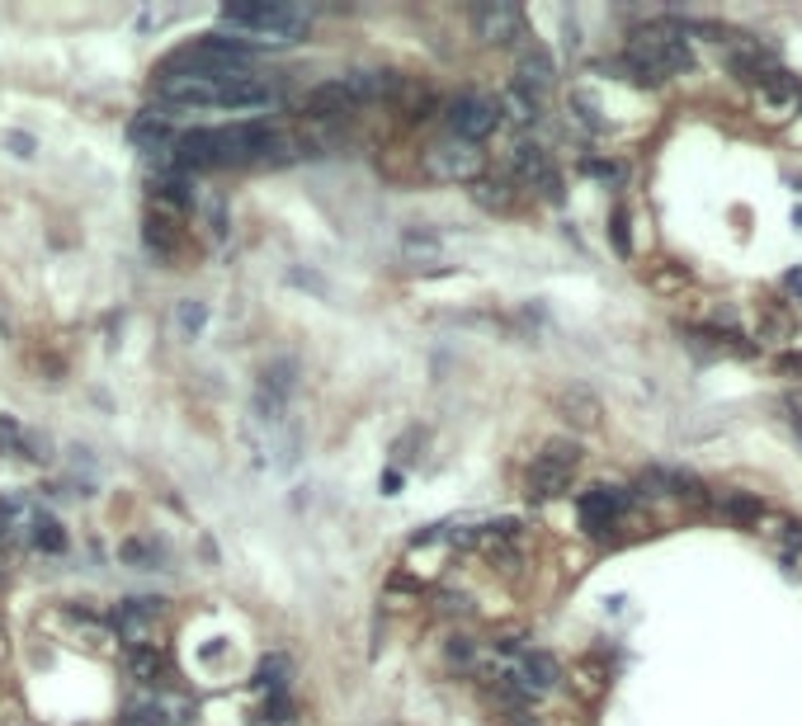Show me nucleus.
Instances as JSON below:
<instances>
[{"mask_svg":"<svg viewBox=\"0 0 802 726\" xmlns=\"http://www.w3.org/2000/svg\"><path fill=\"white\" fill-rule=\"evenodd\" d=\"M496 105H500V114L510 109V118H515V124H534V118H538V99L519 95V90H510L506 99H496Z\"/></svg>","mask_w":802,"mask_h":726,"instance_id":"19","label":"nucleus"},{"mask_svg":"<svg viewBox=\"0 0 802 726\" xmlns=\"http://www.w3.org/2000/svg\"><path fill=\"white\" fill-rule=\"evenodd\" d=\"M510 185H525V189H538L544 198H561V175L552 166V156L534 143H519L510 151Z\"/></svg>","mask_w":802,"mask_h":726,"instance_id":"9","label":"nucleus"},{"mask_svg":"<svg viewBox=\"0 0 802 726\" xmlns=\"http://www.w3.org/2000/svg\"><path fill=\"white\" fill-rule=\"evenodd\" d=\"M779 373H789V377H802V354H784V359H779Z\"/></svg>","mask_w":802,"mask_h":726,"instance_id":"23","label":"nucleus"},{"mask_svg":"<svg viewBox=\"0 0 802 726\" xmlns=\"http://www.w3.org/2000/svg\"><path fill=\"white\" fill-rule=\"evenodd\" d=\"M760 99L774 109V118H789L793 109H802V86H798L793 76L779 71V76H770L765 86H760Z\"/></svg>","mask_w":802,"mask_h":726,"instance_id":"16","label":"nucleus"},{"mask_svg":"<svg viewBox=\"0 0 802 726\" xmlns=\"http://www.w3.org/2000/svg\"><path fill=\"white\" fill-rule=\"evenodd\" d=\"M576 462H580V449L567 439H557L548 443L544 453L534 458V468H529V496L534 500H552L571 487V477H576Z\"/></svg>","mask_w":802,"mask_h":726,"instance_id":"6","label":"nucleus"},{"mask_svg":"<svg viewBox=\"0 0 802 726\" xmlns=\"http://www.w3.org/2000/svg\"><path fill=\"white\" fill-rule=\"evenodd\" d=\"M128 665H133V675H137V679H156L160 656H156V647H143V651H133V656H128Z\"/></svg>","mask_w":802,"mask_h":726,"instance_id":"21","label":"nucleus"},{"mask_svg":"<svg viewBox=\"0 0 802 726\" xmlns=\"http://www.w3.org/2000/svg\"><path fill=\"white\" fill-rule=\"evenodd\" d=\"M426 175L444 179V185H458V179H481V151L472 143H458V137H439V143L426 147Z\"/></svg>","mask_w":802,"mask_h":726,"instance_id":"8","label":"nucleus"},{"mask_svg":"<svg viewBox=\"0 0 802 726\" xmlns=\"http://www.w3.org/2000/svg\"><path fill=\"white\" fill-rule=\"evenodd\" d=\"M722 506H727V514H736V519H760V500L755 496H727Z\"/></svg>","mask_w":802,"mask_h":726,"instance_id":"22","label":"nucleus"},{"mask_svg":"<svg viewBox=\"0 0 802 726\" xmlns=\"http://www.w3.org/2000/svg\"><path fill=\"white\" fill-rule=\"evenodd\" d=\"M449 137H458V143H487V137L500 128V105L491 95H477V90H468V95H458L453 105H449Z\"/></svg>","mask_w":802,"mask_h":726,"instance_id":"7","label":"nucleus"},{"mask_svg":"<svg viewBox=\"0 0 802 726\" xmlns=\"http://www.w3.org/2000/svg\"><path fill=\"white\" fill-rule=\"evenodd\" d=\"M278 99V86L255 71H175L160 76V105L175 114H255Z\"/></svg>","mask_w":802,"mask_h":726,"instance_id":"2","label":"nucleus"},{"mask_svg":"<svg viewBox=\"0 0 802 726\" xmlns=\"http://www.w3.org/2000/svg\"><path fill=\"white\" fill-rule=\"evenodd\" d=\"M628 71L642 80V86H656V80H671L679 71L694 67V52L685 43V33L675 24H647L628 38V52H624Z\"/></svg>","mask_w":802,"mask_h":726,"instance_id":"3","label":"nucleus"},{"mask_svg":"<svg viewBox=\"0 0 802 726\" xmlns=\"http://www.w3.org/2000/svg\"><path fill=\"white\" fill-rule=\"evenodd\" d=\"M114 628H118V637H124L133 651H143V647H156V641H151V632H156V609H151L147 599H137V604H124V609L114 614Z\"/></svg>","mask_w":802,"mask_h":726,"instance_id":"14","label":"nucleus"},{"mask_svg":"<svg viewBox=\"0 0 802 726\" xmlns=\"http://www.w3.org/2000/svg\"><path fill=\"white\" fill-rule=\"evenodd\" d=\"M293 156V137L270 118H241L223 128H194L170 143V170H227V166H278Z\"/></svg>","mask_w":802,"mask_h":726,"instance_id":"1","label":"nucleus"},{"mask_svg":"<svg viewBox=\"0 0 802 726\" xmlns=\"http://www.w3.org/2000/svg\"><path fill=\"white\" fill-rule=\"evenodd\" d=\"M472 29L481 43H515V38L525 33V14L515 6H481V10H472Z\"/></svg>","mask_w":802,"mask_h":726,"instance_id":"13","label":"nucleus"},{"mask_svg":"<svg viewBox=\"0 0 802 726\" xmlns=\"http://www.w3.org/2000/svg\"><path fill=\"white\" fill-rule=\"evenodd\" d=\"M552 80H557V67H552V57L544 48H538V43L519 48V57H515V90L519 95L538 99L544 90H552Z\"/></svg>","mask_w":802,"mask_h":726,"instance_id":"12","label":"nucleus"},{"mask_svg":"<svg viewBox=\"0 0 802 726\" xmlns=\"http://www.w3.org/2000/svg\"><path fill=\"white\" fill-rule=\"evenodd\" d=\"M496 679L506 684L515 698H544L557 689V660L548 651H519V647H506L496 656Z\"/></svg>","mask_w":802,"mask_h":726,"instance_id":"5","label":"nucleus"},{"mask_svg":"<svg viewBox=\"0 0 802 726\" xmlns=\"http://www.w3.org/2000/svg\"><path fill=\"white\" fill-rule=\"evenodd\" d=\"M472 198H477L481 208H491V213H510V208H515V185H510V175L472 179Z\"/></svg>","mask_w":802,"mask_h":726,"instance_id":"17","label":"nucleus"},{"mask_svg":"<svg viewBox=\"0 0 802 726\" xmlns=\"http://www.w3.org/2000/svg\"><path fill=\"white\" fill-rule=\"evenodd\" d=\"M727 67H732L736 80H751V86H765L770 76H779V71H774V57L760 48V43H751V38H741V43L727 52Z\"/></svg>","mask_w":802,"mask_h":726,"instance_id":"15","label":"nucleus"},{"mask_svg":"<svg viewBox=\"0 0 802 726\" xmlns=\"http://www.w3.org/2000/svg\"><path fill=\"white\" fill-rule=\"evenodd\" d=\"M284 670H288V660H284V656H270V660H265V665H260V670H255V689L284 694V679H278V675H284Z\"/></svg>","mask_w":802,"mask_h":726,"instance_id":"20","label":"nucleus"},{"mask_svg":"<svg viewBox=\"0 0 802 726\" xmlns=\"http://www.w3.org/2000/svg\"><path fill=\"white\" fill-rule=\"evenodd\" d=\"M33 548H48V552H62L67 548V538H62V529H57V519H48V514H33Z\"/></svg>","mask_w":802,"mask_h":726,"instance_id":"18","label":"nucleus"},{"mask_svg":"<svg viewBox=\"0 0 802 726\" xmlns=\"http://www.w3.org/2000/svg\"><path fill=\"white\" fill-rule=\"evenodd\" d=\"M506 726H538V722H534L525 708H510V713H506Z\"/></svg>","mask_w":802,"mask_h":726,"instance_id":"24","label":"nucleus"},{"mask_svg":"<svg viewBox=\"0 0 802 726\" xmlns=\"http://www.w3.org/2000/svg\"><path fill=\"white\" fill-rule=\"evenodd\" d=\"M179 321H185V326H204V307H185Z\"/></svg>","mask_w":802,"mask_h":726,"instance_id":"25","label":"nucleus"},{"mask_svg":"<svg viewBox=\"0 0 802 726\" xmlns=\"http://www.w3.org/2000/svg\"><path fill=\"white\" fill-rule=\"evenodd\" d=\"M223 29L236 33V43H297V38L307 33L312 14L307 10H293V6H227L223 14Z\"/></svg>","mask_w":802,"mask_h":726,"instance_id":"4","label":"nucleus"},{"mask_svg":"<svg viewBox=\"0 0 802 726\" xmlns=\"http://www.w3.org/2000/svg\"><path fill=\"white\" fill-rule=\"evenodd\" d=\"M194 717V703L189 698H170V694H151V698H137L133 708L124 713V726H179Z\"/></svg>","mask_w":802,"mask_h":726,"instance_id":"11","label":"nucleus"},{"mask_svg":"<svg viewBox=\"0 0 802 726\" xmlns=\"http://www.w3.org/2000/svg\"><path fill=\"white\" fill-rule=\"evenodd\" d=\"M624 491H614V487H590L586 496H580V523H586V533H595V538H605V533H614L618 529V519H624Z\"/></svg>","mask_w":802,"mask_h":726,"instance_id":"10","label":"nucleus"}]
</instances>
